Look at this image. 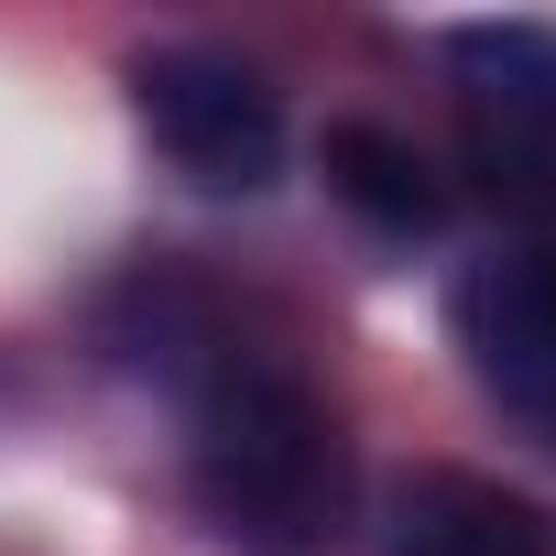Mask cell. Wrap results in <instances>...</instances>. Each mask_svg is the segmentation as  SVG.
Returning a JSON list of instances; mask_svg holds the SVG:
<instances>
[{"label":"cell","instance_id":"5","mask_svg":"<svg viewBox=\"0 0 556 556\" xmlns=\"http://www.w3.org/2000/svg\"><path fill=\"white\" fill-rule=\"evenodd\" d=\"M393 556H556V523L480 469H415L393 491Z\"/></svg>","mask_w":556,"mask_h":556},{"label":"cell","instance_id":"2","mask_svg":"<svg viewBox=\"0 0 556 556\" xmlns=\"http://www.w3.org/2000/svg\"><path fill=\"white\" fill-rule=\"evenodd\" d=\"M142 131L153 153L197 186V197H262L285 175V99L262 88V66L218 55V45H164L131 66Z\"/></svg>","mask_w":556,"mask_h":556},{"label":"cell","instance_id":"1","mask_svg":"<svg viewBox=\"0 0 556 556\" xmlns=\"http://www.w3.org/2000/svg\"><path fill=\"white\" fill-rule=\"evenodd\" d=\"M186 480L240 556H328L350 523V437L328 393L262 350H207L186 371Z\"/></svg>","mask_w":556,"mask_h":556},{"label":"cell","instance_id":"3","mask_svg":"<svg viewBox=\"0 0 556 556\" xmlns=\"http://www.w3.org/2000/svg\"><path fill=\"white\" fill-rule=\"evenodd\" d=\"M458 153L491 207H556V23H458L447 34Z\"/></svg>","mask_w":556,"mask_h":556},{"label":"cell","instance_id":"6","mask_svg":"<svg viewBox=\"0 0 556 556\" xmlns=\"http://www.w3.org/2000/svg\"><path fill=\"white\" fill-rule=\"evenodd\" d=\"M317 175H328V197H339L350 218H371L382 240H426V229L447 218V175H437L404 131H382V121H339L328 153H317Z\"/></svg>","mask_w":556,"mask_h":556},{"label":"cell","instance_id":"4","mask_svg":"<svg viewBox=\"0 0 556 556\" xmlns=\"http://www.w3.org/2000/svg\"><path fill=\"white\" fill-rule=\"evenodd\" d=\"M447 328H458L469 382H480L523 437L556 447V240L469 262L458 295H447Z\"/></svg>","mask_w":556,"mask_h":556}]
</instances>
